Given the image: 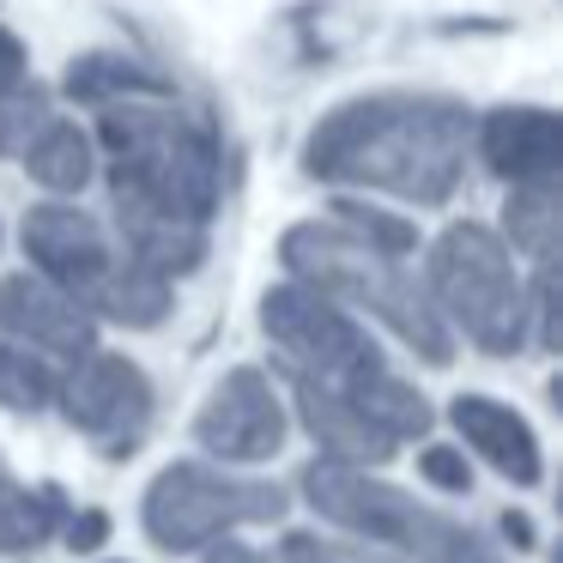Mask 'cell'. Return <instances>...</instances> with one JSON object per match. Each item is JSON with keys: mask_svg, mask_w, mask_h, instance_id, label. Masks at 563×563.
<instances>
[{"mask_svg": "<svg viewBox=\"0 0 563 563\" xmlns=\"http://www.w3.org/2000/svg\"><path fill=\"white\" fill-rule=\"evenodd\" d=\"M333 224H340V231H352L364 249H376V255H388V261H400L406 249L418 243V231H412L406 219H388V212H369V207H357V200H340Z\"/></svg>", "mask_w": 563, "mask_h": 563, "instance_id": "22", "label": "cell"}, {"mask_svg": "<svg viewBox=\"0 0 563 563\" xmlns=\"http://www.w3.org/2000/svg\"><path fill=\"white\" fill-rule=\"evenodd\" d=\"M103 533H110V515H98V509H86L74 527H67V539H74V551H91V545H103Z\"/></svg>", "mask_w": 563, "mask_h": 563, "instance_id": "26", "label": "cell"}, {"mask_svg": "<svg viewBox=\"0 0 563 563\" xmlns=\"http://www.w3.org/2000/svg\"><path fill=\"white\" fill-rule=\"evenodd\" d=\"M279 558L285 563H394L369 545H340V539H321V533H285Z\"/></svg>", "mask_w": 563, "mask_h": 563, "instance_id": "23", "label": "cell"}, {"mask_svg": "<svg viewBox=\"0 0 563 563\" xmlns=\"http://www.w3.org/2000/svg\"><path fill=\"white\" fill-rule=\"evenodd\" d=\"M25 164L31 176H37L43 188H55V195H74V188L91 183V140L79 134L74 122H49L37 140L25 146Z\"/></svg>", "mask_w": 563, "mask_h": 563, "instance_id": "17", "label": "cell"}, {"mask_svg": "<svg viewBox=\"0 0 563 563\" xmlns=\"http://www.w3.org/2000/svg\"><path fill=\"white\" fill-rule=\"evenodd\" d=\"M67 91L86 103H128V98H164L170 86L128 55H86V62L67 67Z\"/></svg>", "mask_w": 563, "mask_h": 563, "instance_id": "16", "label": "cell"}, {"mask_svg": "<svg viewBox=\"0 0 563 563\" xmlns=\"http://www.w3.org/2000/svg\"><path fill=\"white\" fill-rule=\"evenodd\" d=\"M207 563H261L255 551H243V545H231V539H224V545H212L207 551Z\"/></svg>", "mask_w": 563, "mask_h": 563, "instance_id": "28", "label": "cell"}, {"mask_svg": "<svg viewBox=\"0 0 563 563\" xmlns=\"http://www.w3.org/2000/svg\"><path fill=\"white\" fill-rule=\"evenodd\" d=\"M261 328L267 340L285 352L291 382H316V388L340 394L352 412H364L369 424L388 442L424 437L430 430V406L418 388H406L382 352L369 345V333L345 316L340 303H328L309 285H279V291L261 297Z\"/></svg>", "mask_w": 563, "mask_h": 563, "instance_id": "3", "label": "cell"}, {"mask_svg": "<svg viewBox=\"0 0 563 563\" xmlns=\"http://www.w3.org/2000/svg\"><path fill=\"white\" fill-rule=\"evenodd\" d=\"M478 152L497 176H509L515 188L551 183L563 164V122L551 110H497L478 128Z\"/></svg>", "mask_w": 563, "mask_h": 563, "instance_id": "12", "label": "cell"}, {"mask_svg": "<svg viewBox=\"0 0 563 563\" xmlns=\"http://www.w3.org/2000/svg\"><path fill=\"white\" fill-rule=\"evenodd\" d=\"M164 309H170V285H164L158 273H146V267L128 261V267H115L110 291H103V303H98V316L122 321V328H158Z\"/></svg>", "mask_w": 563, "mask_h": 563, "instance_id": "18", "label": "cell"}, {"mask_svg": "<svg viewBox=\"0 0 563 563\" xmlns=\"http://www.w3.org/2000/svg\"><path fill=\"white\" fill-rule=\"evenodd\" d=\"M25 255L43 267V285H55L62 297H74L79 309H98L103 291L115 279V255L103 243V231L74 207H37L25 212Z\"/></svg>", "mask_w": 563, "mask_h": 563, "instance_id": "9", "label": "cell"}, {"mask_svg": "<svg viewBox=\"0 0 563 563\" xmlns=\"http://www.w3.org/2000/svg\"><path fill=\"white\" fill-rule=\"evenodd\" d=\"M67 418L98 442L103 454H134V442L146 437L152 424V382L134 357H115V352H91L79 357V376L62 388Z\"/></svg>", "mask_w": 563, "mask_h": 563, "instance_id": "8", "label": "cell"}, {"mask_svg": "<svg viewBox=\"0 0 563 563\" xmlns=\"http://www.w3.org/2000/svg\"><path fill=\"white\" fill-rule=\"evenodd\" d=\"M285 515V490L261 485V478H231L212 466H164L146 485V533L164 551H200L243 521H279Z\"/></svg>", "mask_w": 563, "mask_h": 563, "instance_id": "7", "label": "cell"}, {"mask_svg": "<svg viewBox=\"0 0 563 563\" xmlns=\"http://www.w3.org/2000/svg\"><path fill=\"white\" fill-rule=\"evenodd\" d=\"M503 533L515 539V551H527V545H533V521H527V515H503Z\"/></svg>", "mask_w": 563, "mask_h": 563, "instance_id": "27", "label": "cell"}, {"mask_svg": "<svg viewBox=\"0 0 563 563\" xmlns=\"http://www.w3.org/2000/svg\"><path fill=\"white\" fill-rule=\"evenodd\" d=\"M55 400V369L43 357H31L25 345L0 340V406L13 412H37V406Z\"/></svg>", "mask_w": 563, "mask_h": 563, "instance_id": "20", "label": "cell"}, {"mask_svg": "<svg viewBox=\"0 0 563 563\" xmlns=\"http://www.w3.org/2000/svg\"><path fill=\"white\" fill-rule=\"evenodd\" d=\"M509 236L527 255L551 261L558 249V183H527L509 195Z\"/></svg>", "mask_w": 563, "mask_h": 563, "instance_id": "19", "label": "cell"}, {"mask_svg": "<svg viewBox=\"0 0 563 563\" xmlns=\"http://www.w3.org/2000/svg\"><path fill=\"white\" fill-rule=\"evenodd\" d=\"M430 291L466 328V340L490 357L521 352L527 340V297L509 267V249L485 224H449L430 249Z\"/></svg>", "mask_w": 563, "mask_h": 563, "instance_id": "6", "label": "cell"}, {"mask_svg": "<svg viewBox=\"0 0 563 563\" xmlns=\"http://www.w3.org/2000/svg\"><path fill=\"white\" fill-rule=\"evenodd\" d=\"M19 79H25V49H19V37H7V31H0V98H7Z\"/></svg>", "mask_w": 563, "mask_h": 563, "instance_id": "25", "label": "cell"}, {"mask_svg": "<svg viewBox=\"0 0 563 563\" xmlns=\"http://www.w3.org/2000/svg\"><path fill=\"white\" fill-rule=\"evenodd\" d=\"M466 128L473 122L454 98L382 91V98H357L321 115L303 146V170L321 183H357L437 207L466 170Z\"/></svg>", "mask_w": 563, "mask_h": 563, "instance_id": "2", "label": "cell"}, {"mask_svg": "<svg viewBox=\"0 0 563 563\" xmlns=\"http://www.w3.org/2000/svg\"><path fill=\"white\" fill-rule=\"evenodd\" d=\"M279 255H285V267H291L309 291L328 297V303L340 297V303H357L376 321H388L424 364L442 369L454 357V340H449V328H442L437 303L424 297V285L406 279L388 255L364 249L352 231H340V224H291Z\"/></svg>", "mask_w": 563, "mask_h": 563, "instance_id": "4", "label": "cell"}, {"mask_svg": "<svg viewBox=\"0 0 563 563\" xmlns=\"http://www.w3.org/2000/svg\"><path fill=\"white\" fill-rule=\"evenodd\" d=\"M103 152H110V195L128 261L158 279L200 267L207 219L224 183L219 134L176 103L128 98L103 103Z\"/></svg>", "mask_w": 563, "mask_h": 563, "instance_id": "1", "label": "cell"}, {"mask_svg": "<svg viewBox=\"0 0 563 563\" xmlns=\"http://www.w3.org/2000/svg\"><path fill=\"white\" fill-rule=\"evenodd\" d=\"M62 527V490H25L0 461V551H37Z\"/></svg>", "mask_w": 563, "mask_h": 563, "instance_id": "15", "label": "cell"}, {"mask_svg": "<svg viewBox=\"0 0 563 563\" xmlns=\"http://www.w3.org/2000/svg\"><path fill=\"white\" fill-rule=\"evenodd\" d=\"M195 437L219 461H273L285 442V406L261 369H231L200 406Z\"/></svg>", "mask_w": 563, "mask_h": 563, "instance_id": "10", "label": "cell"}, {"mask_svg": "<svg viewBox=\"0 0 563 563\" xmlns=\"http://www.w3.org/2000/svg\"><path fill=\"white\" fill-rule=\"evenodd\" d=\"M0 328L13 340L37 345V352H55V357H91V316L62 297L55 285L31 279V273H13L0 279Z\"/></svg>", "mask_w": 563, "mask_h": 563, "instance_id": "11", "label": "cell"}, {"mask_svg": "<svg viewBox=\"0 0 563 563\" xmlns=\"http://www.w3.org/2000/svg\"><path fill=\"white\" fill-rule=\"evenodd\" d=\"M418 473H424L437 490H466L473 485V466H466V454H454V449H424L418 454Z\"/></svg>", "mask_w": 563, "mask_h": 563, "instance_id": "24", "label": "cell"}, {"mask_svg": "<svg viewBox=\"0 0 563 563\" xmlns=\"http://www.w3.org/2000/svg\"><path fill=\"white\" fill-rule=\"evenodd\" d=\"M297 412H303L309 437L333 454V466H345V461H388L394 454V442L382 437L364 412H352L340 394L316 388V382H297Z\"/></svg>", "mask_w": 563, "mask_h": 563, "instance_id": "14", "label": "cell"}, {"mask_svg": "<svg viewBox=\"0 0 563 563\" xmlns=\"http://www.w3.org/2000/svg\"><path fill=\"white\" fill-rule=\"evenodd\" d=\"M303 490H309V503H316V515L352 527V533L388 539V545L412 551V558H424V563H503V551L485 545V533H473L466 521H454V515H442V509H424L418 497L357 473V466L316 461L303 473Z\"/></svg>", "mask_w": 563, "mask_h": 563, "instance_id": "5", "label": "cell"}, {"mask_svg": "<svg viewBox=\"0 0 563 563\" xmlns=\"http://www.w3.org/2000/svg\"><path fill=\"white\" fill-rule=\"evenodd\" d=\"M43 128H49V91L19 79V86L0 98V158H19Z\"/></svg>", "mask_w": 563, "mask_h": 563, "instance_id": "21", "label": "cell"}, {"mask_svg": "<svg viewBox=\"0 0 563 563\" xmlns=\"http://www.w3.org/2000/svg\"><path fill=\"white\" fill-rule=\"evenodd\" d=\"M449 418H454V430L466 437V449H478L503 478H515V485H539L545 461H539V442H533V430H527L521 412L485 400V394H461V400L449 406Z\"/></svg>", "mask_w": 563, "mask_h": 563, "instance_id": "13", "label": "cell"}]
</instances>
